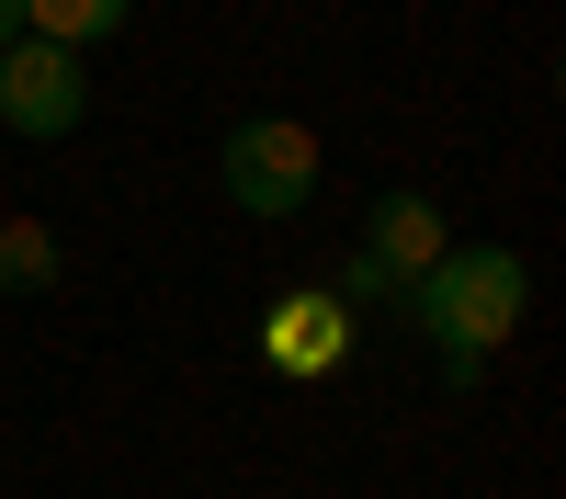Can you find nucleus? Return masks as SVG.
I'll use <instances>...</instances> for the list:
<instances>
[{"instance_id":"obj_1","label":"nucleus","mask_w":566,"mask_h":499,"mask_svg":"<svg viewBox=\"0 0 566 499\" xmlns=\"http://www.w3.org/2000/svg\"><path fill=\"white\" fill-rule=\"evenodd\" d=\"M522 306H533V261H522V250H442V261L408 284L419 341L442 352V386H476L488 352L522 330Z\"/></svg>"},{"instance_id":"obj_2","label":"nucleus","mask_w":566,"mask_h":499,"mask_svg":"<svg viewBox=\"0 0 566 499\" xmlns=\"http://www.w3.org/2000/svg\"><path fill=\"white\" fill-rule=\"evenodd\" d=\"M317 125H295V114H250V125H227V148H216V181H227V205L239 216H261V227H283V216H306L317 205Z\"/></svg>"},{"instance_id":"obj_3","label":"nucleus","mask_w":566,"mask_h":499,"mask_svg":"<svg viewBox=\"0 0 566 499\" xmlns=\"http://www.w3.org/2000/svg\"><path fill=\"white\" fill-rule=\"evenodd\" d=\"M91 114V69L69 58V45H45V34H23V45H0V125L12 136H69Z\"/></svg>"},{"instance_id":"obj_4","label":"nucleus","mask_w":566,"mask_h":499,"mask_svg":"<svg viewBox=\"0 0 566 499\" xmlns=\"http://www.w3.org/2000/svg\"><path fill=\"white\" fill-rule=\"evenodd\" d=\"M261 363L283 386H306V375H340L352 363V306L328 295V284H295V295H272L261 306Z\"/></svg>"},{"instance_id":"obj_5","label":"nucleus","mask_w":566,"mask_h":499,"mask_svg":"<svg viewBox=\"0 0 566 499\" xmlns=\"http://www.w3.org/2000/svg\"><path fill=\"white\" fill-rule=\"evenodd\" d=\"M442 250H453V227H442L431 194H374V216H363V261H386V284H397V295H408Z\"/></svg>"},{"instance_id":"obj_6","label":"nucleus","mask_w":566,"mask_h":499,"mask_svg":"<svg viewBox=\"0 0 566 499\" xmlns=\"http://www.w3.org/2000/svg\"><path fill=\"white\" fill-rule=\"evenodd\" d=\"M136 23V0H23V34L69 45V58H91V45H114Z\"/></svg>"},{"instance_id":"obj_7","label":"nucleus","mask_w":566,"mask_h":499,"mask_svg":"<svg viewBox=\"0 0 566 499\" xmlns=\"http://www.w3.org/2000/svg\"><path fill=\"white\" fill-rule=\"evenodd\" d=\"M57 272H69V250H57V227H45V216H12V227H0V295H45Z\"/></svg>"},{"instance_id":"obj_8","label":"nucleus","mask_w":566,"mask_h":499,"mask_svg":"<svg viewBox=\"0 0 566 499\" xmlns=\"http://www.w3.org/2000/svg\"><path fill=\"white\" fill-rule=\"evenodd\" d=\"M0 45H23V0H0Z\"/></svg>"}]
</instances>
